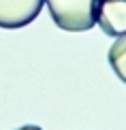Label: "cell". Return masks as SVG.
<instances>
[{
  "label": "cell",
  "instance_id": "6da1fadb",
  "mask_svg": "<svg viewBox=\"0 0 126 130\" xmlns=\"http://www.w3.org/2000/svg\"><path fill=\"white\" fill-rule=\"evenodd\" d=\"M45 4L60 30L86 32L96 26L101 0H45Z\"/></svg>",
  "mask_w": 126,
  "mask_h": 130
},
{
  "label": "cell",
  "instance_id": "7a4b0ae2",
  "mask_svg": "<svg viewBox=\"0 0 126 130\" xmlns=\"http://www.w3.org/2000/svg\"><path fill=\"white\" fill-rule=\"evenodd\" d=\"M45 0H0V28L15 30L39 17Z\"/></svg>",
  "mask_w": 126,
  "mask_h": 130
},
{
  "label": "cell",
  "instance_id": "3957f363",
  "mask_svg": "<svg viewBox=\"0 0 126 130\" xmlns=\"http://www.w3.org/2000/svg\"><path fill=\"white\" fill-rule=\"evenodd\" d=\"M96 24L107 36L126 34V0H101Z\"/></svg>",
  "mask_w": 126,
  "mask_h": 130
},
{
  "label": "cell",
  "instance_id": "277c9868",
  "mask_svg": "<svg viewBox=\"0 0 126 130\" xmlns=\"http://www.w3.org/2000/svg\"><path fill=\"white\" fill-rule=\"evenodd\" d=\"M107 58H109L113 73L118 75V79H122L126 83V34L116 36V43L109 47Z\"/></svg>",
  "mask_w": 126,
  "mask_h": 130
},
{
  "label": "cell",
  "instance_id": "5b68a950",
  "mask_svg": "<svg viewBox=\"0 0 126 130\" xmlns=\"http://www.w3.org/2000/svg\"><path fill=\"white\" fill-rule=\"evenodd\" d=\"M17 130H43V128H39V126H32V124H26V126H19Z\"/></svg>",
  "mask_w": 126,
  "mask_h": 130
}]
</instances>
